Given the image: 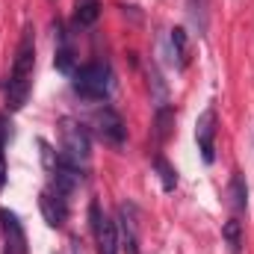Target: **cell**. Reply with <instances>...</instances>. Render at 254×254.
<instances>
[{
  "label": "cell",
  "instance_id": "6da1fadb",
  "mask_svg": "<svg viewBox=\"0 0 254 254\" xmlns=\"http://www.w3.org/2000/svg\"><path fill=\"white\" fill-rule=\"evenodd\" d=\"M33 68H36V33H33V27H24L18 51H15L12 74L6 80V107H9V113H18L27 104L30 86H33Z\"/></svg>",
  "mask_w": 254,
  "mask_h": 254
},
{
  "label": "cell",
  "instance_id": "7a4b0ae2",
  "mask_svg": "<svg viewBox=\"0 0 254 254\" xmlns=\"http://www.w3.org/2000/svg\"><path fill=\"white\" fill-rule=\"evenodd\" d=\"M113 86V71L107 63H89L74 71V92L89 101H104Z\"/></svg>",
  "mask_w": 254,
  "mask_h": 254
},
{
  "label": "cell",
  "instance_id": "3957f363",
  "mask_svg": "<svg viewBox=\"0 0 254 254\" xmlns=\"http://www.w3.org/2000/svg\"><path fill=\"white\" fill-rule=\"evenodd\" d=\"M60 136H63V157L74 166H86L89 157H92V139H89V130L74 122V119H63L60 122Z\"/></svg>",
  "mask_w": 254,
  "mask_h": 254
},
{
  "label": "cell",
  "instance_id": "277c9868",
  "mask_svg": "<svg viewBox=\"0 0 254 254\" xmlns=\"http://www.w3.org/2000/svg\"><path fill=\"white\" fill-rule=\"evenodd\" d=\"M89 225H92V234H95L98 254H119V228H116V222L101 210L98 201L89 204Z\"/></svg>",
  "mask_w": 254,
  "mask_h": 254
},
{
  "label": "cell",
  "instance_id": "5b68a950",
  "mask_svg": "<svg viewBox=\"0 0 254 254\" xmlns=\"http://www.w3.org/2000/svg\"><path fill=\"white\" fill-rule=\"evenodd\" d=\"M92 127H95V133L104 139V142H110V145H125V122H122V116L113 110V107H98L95 113H92Z\"/></svg>",
  "mask_w": 254,
  "mask_h": 254
},
{
  "label": "cell",
  "instance_id": "8992f818",
  "mask_svg": "<svg viewBox=\"0 0 254 254\" xmlns=\"http://www.w3.org/2000/svg\"><path fill=\"white\" fill-rule=\"evenodd\" d=\"M216 125H219V119H216V110L213 107H207L198 116V122H195V142H198L201 160L207 166L216 160Z\"/></svg>",
  "mask_w": 254,
  "mask_h": 254
},
{
  "label": "cell",
  "instance_id": "52a82bcc",
  "mask_svg": "<svg viewBox=\"0 0 254 254\" xmlns=\"http://www.w3.org/2000/svg\"><path fill=\"white\" fill-rule=\"evenodd\" d=\"M116 228L122 234V246L127 249V254H139V210H136V204H122L119 207Z\"/></svg>",
  "mask_w": 254,
  "mask_h": 254
},
{
  "label": "cell",
  "instance_id": "ba28073f",
  "mask_svg": "<svg viewBox=\"0 0 254 254\" xmlns=\"http://www.w3.org/2000/svg\"><path fill=\"white\" fill-rule=\"evenodd\" d=\"M0 228H3V243L6 254H27V234L21 219L12 210H0Z\"/></svg>",
  "mask_w": 254,
  "mask_h": 254
},
{
  "label": "cell",
  "instance_id": "9c48e42d",
  "mask_svg": "<svg viewBox=\"0 0 254 254\" xmlns=\"http://www.w3.org/2000/svg\"><path fill=\"white\" fill-rule=\"evenodd\" d=\"M39 207H42V216L51 228H63L65 219H68V204H65V195H60L57 190H45L39 195Z\"/></svg>",
  "mask_w": 254,
  "mask_h": 254
},
{
  "label": "cell",
  "instance_id": "30bf717a",
  "mask_svg": "<svg viewBox=\"0 0 254 254\" xmlns=\"http://www.w3.org/2000/svg\"><path fill=\"white\" fill-rule=\"evenodd\" d=\"M246 201H249V187H246V178L240 172H234L231 184H228V207L234 213H243L246 210Z\"/></svg>",
  "mask_w": 254,
  "mask_h": 254
},
{
  "label": "cell",
  "instance_id": "8fae6325",
  "mask_svg": "<svg viewBox=\"0 0 254 254\" xmlns=\"http://www.w3.org/2000/svg\"><path fill=\"white\" fill-rule=\"evenodd\" d=\"M98 18H101V0H77V6H74L77 27H92Z\"/></svg>",
  "mask_w": 254,
  "mask_h": 254
},
{
  "label": "cell",
  "instance_id": "7c38bea8",
  "mask_svg": "<svg viewBox=\"0 0 254 254\" xmlns=\"http://www.w3.org/2000/svg\"><path fill=\"white\" fill-rule=\"evenodd\" d=\"M187 9H190V18L195 24V30L204 36L207 27H210V0H187Z\"/></svg>",
  "mask_w": 254,
  "mask_h": 254
},
{
  "label": "cell",
  "instance_id": "4fadbf2b",
  "mask_svg": "<svg viewBox=\"0 0 254 254\" xmlns=\"http://www.w3.org/2000/svg\"><path fill=\"white\" fill-rule=\"evenodd\" d=\"M172 51L178 57V65L187 68V63H190V42H187V30L184 27H175L172 30Z\"/></svg>",
  "mask_w": 254,
  "mask_h": 254
},
{
  "label": "cell",
  "instance_id": "5bb4252c",
  "mask_svg": "<svg viewBox=\"0 0 254 254\" xmlns=\"http://www.w3.org/2000/svg\"><path fill=\"white\" fill-rule=\"evenodd\" d=\"M154 127H157V142H166L172 136V127H175V110L172 107H160Z\"/></svg>",
  "mask_w": 254,
  "mask_h": 254
},
{
  "label": "cell",
  "instance_id": "9a60e30c",
  "mask_svg": "<svg viewBox=\"0 0 254 254\" xmlns=\"http://www.w3.org/2000/svg\"><path fill=\"white\" fill-rule=\"evenodd\" d=\"M154 169L160 172V181H163V190H166V192H172L175 187H178V172L169 166V160H166L163 154H157V157H154Z\"/></svg>",
  "mask_w": 254,
  "mask_h": 254
},
{
  "label": "cell",
  "instance_id": "2e32d148",
  "mask_svg": "<svg viewBox=\"0 0 254 254\" xmlns=\"http://www.w3.org/2000/svg\"><path fill=\"white\" fill-rule=\"evenodd\" d=\"M225 240H228V246L234 249V252H240V246H243V225L237 222V219H228L225 222Z\"/></svg>",
  "mask_w": 254,
  "mask_h": 254
},
{
  "label": "cell",
  "instance_id": "e0dca14e",
  "mask_svg": "<svg viewBox=\"0 0 254 254\" xmlns=\"http://www.w3.org/2000/svg\"><path fill=\"white\" fill-rule=\"evenodd\" d=\"M3 145H6V125H3V116H0V187L6 184V163H3Z\"/></svg>",
  "mask_w": 254,
  "mask_h": 254
}]
</instances>
